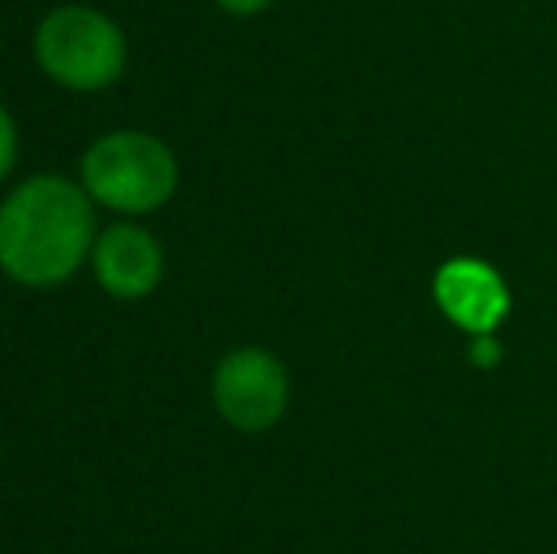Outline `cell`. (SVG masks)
<instances>
[{"instance_id":"obj_2","label":"cell","mask_w":557,"mask_h":554,"mask_svg":"<svg viewBox=\"0 0 557 554\" xmlns=\"http://www.w3.org/2000/svg\"><path fill=\"white\" fill-rule=\"evenodd\" d=\"M175 156L148 134H111L84 156V186L122 213H148L163 206L175 194Z\"/></svg>"},{"instance_id":"obj_3","label":"cell","mask_w":557,"mask_h":554,"mask_svg":"<svg viewBox=\"0 0 557 554\" xmlns=\"http://www.w3.org/2000/svg\"><path fill=\"white\" fill-rule=\"evenodd\" d=\"M35 50L42 69L58 84L76 91H96L117 81L125 65L122 30L91 8H58L38 27Z\"/></svg>"},{"instance_id":"obj_9","label":"cell","mask_w":557,"mask_h":554,"mask_svg":"<svg viewBox=\"0 0 557 554\" xmlns=\"http://www.w3.org/2000/svg\"><path fill=\"white\" fill-rule=\"evenodd\" d=\"M224 12H235V15H250V12H262L270 0H216Z\"/></svg>"},{"instance_id":"obj_4","label":"cell","mask_w":557,"mask_h":554,"mask_svg":"<svg viewBox=\"0 0 557 554\" xmlns=\"http://www.w3.org/2000/svg\"><path fill=\"white\" fill-rule=\"evenodd\" d=\"M216 410L243 433H262L285 415L288 377L285 365L265 349H235L216 365L213 377Z\"/></svg>"},{"instance_id":"obj_8","label":"cell","mask_w":557,"mask_h":554,"mask_svg":"<svg viewBox=\"0 0 557 554\" xmlns=\"http://www.w3.org/2000/svg\"><path fill=\"white\" fill-rule=\"evenodd\" d=\"M470 357H474L482 369H493V361L500 357V346L490 338V334H474V346H470Z\"/></svg>"},{"instance_id":"obj_1","label":"cell","mask_w":557,"mask_h":554,"mask_svg":"<svg viewBox=\"0 0 557 554\" xmlns=\"http://www.w3.org/2000/svg\"><path fill=\"white\" fill-rule=\"evenodd\" d=\"M91 244V206L69 178L38 175L0 206V267L23 285L73 278Z\"/></svg>"},{"instance_id":"obj_6","label":"cell","mask_w":557,"mask_h":554,"mask_svg":"<svg viewBox=\"0 0 557 554\" xmlns=\"http://www.w3.org/2000/svg\"><path fill=\"white\" fill-rule=\"evenodd\" d=\"M160 274H163L160 244L145 229L117 224V229H111L99 239L96 278L107 293L122 296V300H137V296L152 293Z\"/></svg>"},{"instance_id":"obj_7","label":"cell","mask_w":557,"mask_h":554,"mask_svg":"<svg viewBox=\"0 0 557 554\" xmlns=\"http://www.w3.org/2000/svg\"><path fill=\"white\" fill-rule=\"evenodd\" d=\"M12 160H15V126H12V119H8L4 107H0V178L8 175Z\"/></svg>"},{"instance_id":"obj_5","label":"cell","mask_w":557,"mask_h":554,"mask_svg":"<svg viewBox=\"0 0 557 554\" xmlns=\"http://www.w3.org/2000/svg\"><path fill=\"white\" fill-rule=\"evenodd\" d=\"M436 304L470 334H493L508 316V288L497 270L478 259H455L436 274Z\"/></svg>"}]
</instances>
